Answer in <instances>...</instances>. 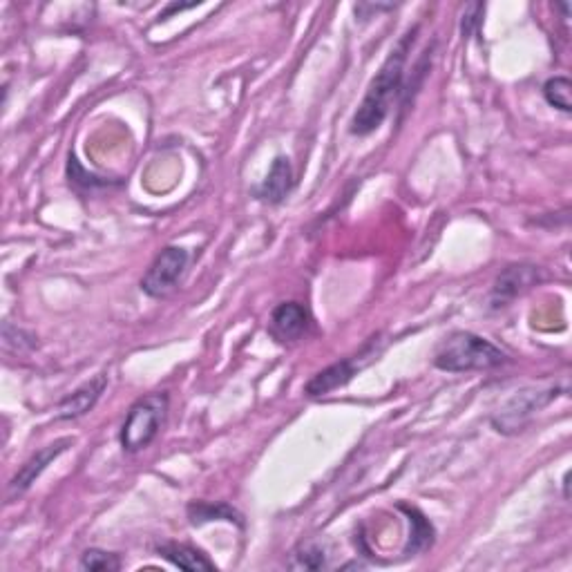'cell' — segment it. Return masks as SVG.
Returning a JSON list of instances; mask_svg holds the SVG:
<instances>
[{"label":"cell","instance_id":"17","mask_svg":"<svg viewBox=\"0 0 572 572\" xmlns=\"http://www.w3.org/2000/svg\"><path fill=\"white\" fill-rule=\"evenodd\" d=\"M121 568V559L119 555L108 550H99V548H90L83 552L81 557V570H90V572H117Z\"/></svg>","mask_w":572,"mask_h":572},{"label":"cell","instance_id":"1","mask_svg":"<svg viewBox=\"0 0 572 572\" xmlns=\"http://www.w3.org/2000/svg\"><path fill=\"white\" fill-rule=\"evenodd\" d=\"M416 34L418 25L400 38L394 50L389 52L385 63L380 65L378 74L369 83L365 99H362L354 119H351V135L367 137L383 126V121L387 119L389 110H392L396 97L400 94V90H403L407 54L412 52Z\"/></svg>","mask_w":572,"mask_h":572},{"label":"cell","instance_id":"15","mask_svg":"<svg viewBox=\"0 0 572 572\" xmlns=\"http://www.w3.org/2000/svg\"><path fill=\"white\" fill-rule=\"evenodd\" d=\"M188 517L193 523H206V521H237L240 523V514L233 508H228L226 503H190L188 505Z\"/></svg>","mask_w":572,"mask_h":572},{"label":"cell","instance_id":"6","mask_svg":"<svg viewBox=\"0 0 572 572\" xmlns=\"http://www.w3.org/2000/svg\"><path fill=\"white\" fill-rule=\"evenodd\" d=\"M376 354H378L376 342H371V345L365 351H360V356L345 358V360L336 362V365L322 369L320 374H316L309 380L307 387H304V394L311 396V398H316V396H324V394L336 392L338 387L347 385L349 380L356 376V371H360L362 367H365V362L374 358Z\"/></svg>","mask_w":572,"mask_h":572},{"label":"cell","instance_id":"7","mask_svg":"<svg viewBox=\"0 0 572 572\" xmlns=\"http://www.w3.org/2000/svg\"><path fill=\"white\" fill-rule=\"evenodd\" d=\"M74 445V438H59L52 445H45L43 450H38L34 456L25 461V465L21 470L16 472V476L7 485V501L12 503L16 499H21L23 494L32 488L34 481L45 472V467L50 465L52 461L59 459L63 452H68L70 447Z\"/></svg>","mask_w":572,"mask_h":572},{"label":"cell","instance_id":"18","mask_svg":"<svg viewBox=\"0 0 572 572\" xmlns=\"http://www.w3.org/2000/svg\"><path fill=\"white\" fill-rule=\"evenodd\" d=\"M481 14H483V5H472L470 9H467V14L463 16V36H470L476 27H479Z\"/></svg>","mask_w":572,"mask_h":572},{"label":"cell","instance_id":"5","mask_svg":"<svg viewBox=\"0 0 572 572\" xmlns=\"http://www.w3.org/2000/svg\"><path fill=\"white\" fill-rule=\"evenodd\" d=\"M190 255L181 246H166L141 278V291L150 298H166L184 278Z\"/></svg>","mask_w":572,"mask_h":572},{"label":"cell","instance_id":"8","mask_svg":"<svg viewBox=\"0 0 572 572\" xmlns=\"http://www.w3.org/2000/svg\"><path fill=\"white\" fill-rule=\"evenodd\" d=\"M543 280V271L535 264H512L505 269L492 289V307H505L517 295L526 293Z\"/></svg>","mask_w":572,"mask_h":572},{"label":"cell","instance_id":"3","mask_svg":"<svg viewBox=\"0 0 572 572\" xmlns=\"http://www.w3.org/2000/svg\"><path fill=\"white\" fill-rule=\"evenodd\" d=\"M168 414V394L157 392L139 398L123 421L119 441L123 452H141L155 441Z\"/></svg>","mask_w":572,"mask_h":572},{"label":"cell","instance_id":"10","mask_svg":"<svg viewBox=\"0 0 572 572\" xmlns=\"http://www.w3.org/2000/svg\"><path fill=\"white\" fill-rule=\"evenodd\" d=\"M309 329V313L300 302H284L271 316V333L280 342L300 340Z\"/></svg>","mask_w":572,"mask_h":572},{"label":"cell","instance_id":"9","mask_svg":"<svg viewBox=\"0 0 572 572\" xmlns=\"http://www.w3.org/2000/svg\"><path fill=\"white\" fill-rule=\"evenodd\" d=\"M106 387L108 378L103 374L88 380V383L81 385L68 398L61 400L59 407H56V418H59V421H74V418L85 416L94 405H97V400L101 398L103 392H106Z\"/></svg>","mask_w":572,"mask_h":572},{"label":"cell","instance_id":"16","mask_svg":"<svg viewBox=\"0 0 572 572\" xmlns=\"http://www.w3.org/2000/svg\"><path fill=\"white\" fill-rule=\"evenodd\" d=\"M543 97H546L552 108L566 114L572 112V83L566 76H555V79L546 81V85H543Z\"/></svg>","mask_w":572,"mask_h":572},{"label":"cell","instance_id":"13","mask_svg":"<svg viewBox=\"0 0 572 572\" xmlns=\"http://www.w3.org/2000/svg\"><path fill=\"white\" fill-rule=\"evenodd\" d=\"M329 546L322 539H307L291 552V570H322L329 566Z\"/></svg>","mask_w":572,"mask_h":572},{"label":"cell","instance_id":"4","mask_svg":"<svg viewBox=\"0 0 572 572\" xmlns=\"http://www.w3.org/2000/svg\"><path fill=\"white\" fill-rule=\"evenodd\" d=\"M557 396H559L557 385H550L546 389L541 387L523 389V392H517V396H512L508 403L492 416V425L499 434H517L532 421V416L541 412L543 407H548Z\"/></svg>","mask_w":572,"mask_h":572},{"label":"cell","instance_id":"2","mask_svg":"<svg viewBox=\"0 0 572 572\" xmlns=\"http://www.w3.org/2000/svg\"><path fill=\"white\" fill-rule=\"evenodd\" d=\"M508 356L485 340L470 331H456L447 338L436 351L434 365L441 371L450 374H467V371H488L503 365Z\"/></svg>","mask_w":572,"mask_h":572},{"label":"cell","instance_id":"12","mask_svg":"<svg viewBox=\"0 0 572 572\" xmlns=\"http://www.w3.org/2000/svg\"><path fill=\"white\" fill-rule=\"evenodd\" d=\"M159 555L168 559L170 564L181 568V570H190V572H202V570H215V564L211 559H206V555L202 552L184 546V543H161L157 546Z\"/></svg>","mask_w":572,"mask_h":572},{"label":"cell","instance_id":"14","mask_svg":"<svg viewBox=\"0 0 572 572\" xmlns=\"http://www.w3.org/2000/svg\"><path fill=\"white\" fill-rule=\"evenodd\" d=\"M400 510H405L409 526H412V532H409V541L405 548V555H416V552H423L425 548L432 546L434 541V528L421 512L416 508H407V505H400Z\"/></svg>","mask_w":572,"mask_h":572},{"label":"cell","instance_id":"11","mask_svg":"<svg viewBox=\"0 0 572 572\" xmlns=\"http://www.w3.org/2000/svg\"><path fill=\"white\" fill-rule=\"evenodd\" d=\"M291 188H293L291 161L286 157H278L273 161L269 175H266L262 184L255 188V195L260 197L262 202L280 204L282 199L291 193Z\"/></svg>","mask_w":572,"mask_h":572}]
</instances>
